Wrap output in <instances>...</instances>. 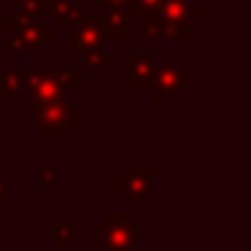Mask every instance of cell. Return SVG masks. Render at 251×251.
Listing matches in <instances>:
<instances>
[{"label":"cell","mask_w":251,"mask_h":251,"mask_svg":"<svg viewBox=\"0 0 251 251\" xmlns=\"http://www.w3.org/2000/svg\"><path fill=\"white\" fill-rule=\"evenodd\" d=\"M46 251H51V249H46Z\"/></svg>","instance_id":"3"},{"label":"cell","mask_w":251,"mask_h":251,"mask_svg":"<svg viewBox=\"0 0 251 251\" xmlns=\"http://www.w3.org/2000/svg\"><path fill=\"white\" fill-rule=\"evenodd\" d=\"M73 232H76L73 227H57V229H54V235H57V249H65V246L71 243Z\"/></svg>","instance_id":"2"},{"label":"cell","mask_w":251,"mask_h":251,"mask_svg":"<svg viewBox=\"0 0 251 251\" xmlns=\"http://www.w3.org/2000/svg\"><path fill=\"white\" fill-rule=\"evenodd\" d=\"M92 232H103L105 240H108V246L116 251H132L135 249V227H130L125 216L108 213L103 227H95Z\"/></svg>","instance_id":"1"}]
</instances>
